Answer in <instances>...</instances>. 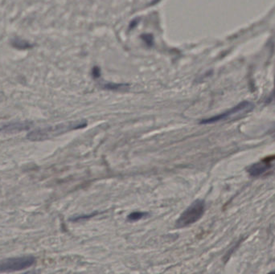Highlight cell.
Here are the masks:
<instances>
[{
    "label": "cell",
    "mask_w": 275,
    "mask_h": 274,
    "mask_svg": "<svg viewBox=\"0 0 275 274\" xmlns=\"http://www.w3.org/2000/svg\"><path fill=\"white\" fill-rule=\"evenodd\" d=\"M273 272V273H275V271H274V272Z\"/></svg>",
    "instance_id": "obj_9"
},
{
    "label": "cell",
    "mask_w": 275,
    "mask_h": 274,
    "mask_svg": "<svg viewBox=\"0 0 275 274\" xmlns=\"http://www.w3.org/2000/svg\"><path fill=\"white\" fill-rule=\"evenodd\" d=\"M273 95H274V97H275V80H274V89H273Z\"/></svg>",
    "instance_id": "obj_8"
},
{
    "label": "cell",
    "mask_w": 275,
    "mask_h": 274,
    "mask_svg": "<svg viewBox=\"0 0 275 274\" xmlns=\"http://www.w3.org/2000/svg\"><path fill=\"white\" fill-rule=\"evenodd\" d=\"M271 167L270 165V162L264 159V160L258 162V163H254V164L250 166L248 168L247 171L249 174L253 177H258L261 174H263L264 173L266 172L269 168Z\"/></svg>",
    "instance_id": "obj_4"
},
{
    "label": "cell",
    "mask_w": 275,
    "mask_h": 274,
    "mask_svg": "<svg viewBox=\"0 0 275 274\" xmlns=\"http://www.w3.org/2000/svg\"><path fill=\"white\" fill-rule=\"evenodd\" d=\"M10 44L12 48L20 51H28L35 47V43H30L26 39L20 37H14L11 39Z\"/></svg>",
    "instance_id": "obj_5"
},
{
    "label": "cell",
    "mask_w": 275,
    "mask_h": 274,
    "mask_svg": "<svg viewBox=\"0 0 275 274\" xmlns=\"http://www.w3.org/2000/svg\"><path fill=\"white\" fill-rule=\"evenodd\" d=\"M35 258L32 256L11 257L0 260V272H16L33 266Z\"/></svg>",
    "instance_id": "obj_2"
},
{
    "label": "cell",
    "mask_w": 275,
    "mask_h": 274,
    "mask_svg": "<svg viewBox=\"0 0 275 274\" xmlns=\"http://www.w3.org/2000/svg\"><path fill=\"white\" fill-rule=\"evenodd\" d=\"M92 74L95 78H99L100 76V69L98 67H95V69H93Z\"/></svg>",
    "instance_id": "obj_7"
},
{
    "label": "cell",
    "mask_w": 275,
    "mask_h": 274,
    "mask_svg": "<svg viewBox=\"0 0 275 274\" xmlns=\"http://www.w3.org/2000/svg\"><path fill=\"white\" fill-rule=\"evenodd\" d=\"M205 212V203L204 200H197L193 202L176 221L177 227H185L198 221Z\"/></svg>",
    "instance_id": "obj_1"
},
{
    "label": "cell",
    "mask_w": 275,
    "mask_h": 274,
    "mask_svg": "<svg viewBox=\"0 0 275 274\" xmlns=\"http://www.w3.org/2000/svg\"><path fill=\"white\" fill-rule=\"evenodd\" d=\"M147 215H148V213H145V212H133V213L128 215V219L130 220V221H136V220H139V219L144 218Z\"/></svg>",
    "instance_id": "obj_6"
},
{
    "label": "cell",
    "mask_w": 275,
    "mask_h": 274,
    "mask_svg": "<svg viewBox=\"0 0 275 274\" xmlns=\"http://www.w3.org/2000/svg\"><path fill=\"white\" fill-rule=\"evenodd\" d=\"M253 108V105L250 102H244L238 104V106H234L232 109L227 110L223 114H219V115L214 116L212 118H208V119L202 120L201 122V124H212L215 123V122H220L222 120L227 119L231 116L235 115V114L241 113L242 111H249Z\"/></svg>",
    "instance_id": "obj_3"
}]
</instances>
